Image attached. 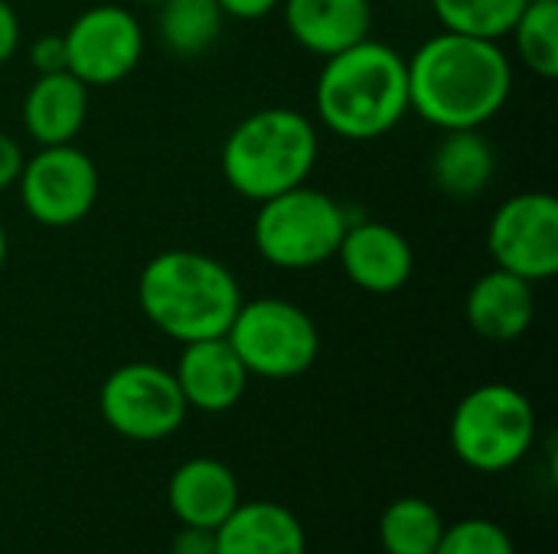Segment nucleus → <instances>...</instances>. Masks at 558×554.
<instances>
[{
  "mask_svg": "<svg viewBox=\"0 0 558 554\" xmlns=\"http://www.w3.org/2000/svg\"><path fill=\"white\" fill-rule=\"evenodd\" d=\"M409 111L438 131H468L494 121L513 91V62L494 39L438 33L409 59Z\"/></svg>",
  "mask_w": 558,
  "mask_h": 554,
  "instance_id": "obj_1",
  "label": "nucleus"
},
{
  "mask_svg": "<svg viewBox=\"0 0 558 554\" xmlns=\"http://www.w3.org/2000/svg\"><path fill=\"white\" fill-rule=\"evenodd\" d=\"M314 108L324 127L343 140H379L409 114L405 59L379 39L324 59L314 88Z\"/></svg>",
  "mask_w": 558,
  "mask_h": 554,
  "instance_id": "obj_2",
  "label": "nucleus"
},
{
  "mask_svg": "<svg viewBox=\"0 0 558 554\" xmlns=\"http://www.w3.org/2000/svg\"><path fill=\"white\" fill-rule=\"evenodd\" d=\"M137 304L163 336L196 343L226 336L235 310L242 307V287L219 258L170 248L141 268Z\"/></svg>",
  "mask_w": 558,
  "mask_h": 554,
  "instance_id": "obj_3",
  "label": "nucleus"
},
{
  "mask_svg": "<svg viewBox=\"0 0 558 554\" xmlns=\"http://www.w3.org/2000/svg\"><path fill=\"white\" fill-rule=\"evenodd\" d=\"M320 153V134L314 121L294 108H258L245 114L226 137L219 167L226 183L252 199L265 202L288 193L314 173Z\"/></svg>",
  "mask_w": 558,
  "mask_h": 554,
  "instance_id": "obj_4",
  "label": "nucleus"
},
{
  "mask_svg": "<svg viewBox=\"0 0 558 554\" xmlns=\"http://www.w3.org/2000/svg\"><path fill=\"white\" fill-rule=\"evenodd\" d=\"M350 216L333 196L301 183L258 202L252 238L271 268L311 271L337 255Z\"/></svg>",
  "mask_w": 558,
  "mask_h": 554,
  "instance_id": "obj_5",
  "label": "nucleus"
},
{
  "mask_svg": "<svg viewBox=\"0 0 558 554\" xmlns=\"http://www.w3.org/2000/svg\"><path fill=\"white\" fill-rule=\"evenodd\" d=\"M533 444L536 408L507 382H487L468 392L451 415V447L458 460L477 473H504L517 467Z\"/></svg>",
  "mask_w": 558,
  "mask_h": 554,
  "instance_id": "obj_6",
  "label": "nucleus"
},
{
  "mask_svg": "<svg viewBox=\"0 0 558 554\" xmlns=\"http://www.w3.org/2000/svg\"><path fill=\"white\" fill-rule=\"evenodd\" d=\"M229 346L248 376L284 382L304 376L320 356V330L311 313L281 297L242 300L229 330Z\"/></svg>",
  "mask_w": 558,
  "mask_h": 554,
  "instance_id": "obj_7",
  "label": "nucleus"
},
{
  "mask_svg": "<svg viewBox=\"0 0 558 554\" xmlns=\"http://www.w3.org/2000/svg\"><path fill=\"white\" fill-rule=\"evenodd\" d=\"M98 411L124 441L157 444L180 431L190 408L173 372L157 362H128L101 382Z\"/></svg>",
  "mask_w": 558,
  "mask_h": 554,
  "instance_id": "obj_8",
  "label": "nucleus"
},
{
  "mask_svg": "<svg viewBox=\"0 0 558 554\" xmlns=\"http://www.w3.org/2000/svg\"><path fill=\"white\" fill-rule=\"evenodd\" d=\"M20 202L26 216L46 229H69L92 216L98 202V167L75 144L39 147L23 160Z\"/></svg>",
  "mask_w": 558,
  "mask_h": 554,
  "instance_id": "obj_9",
  "label": "nucleus"
},
{
  "mask_svg": "<svg viewBox=\"0 0 558 554\" xmlns=\"http://www.w3.org/2000/svg\"><path fill=\"white\" fill-rule=\"evenodd\" d=\"M487 251L497 268L539 284L558 274V199L517 193L497 206L487 225Z\"/></svg>",
  "mask_w": 558,
  "mask_h": 554,
  "instance_id": "obj_10",
  "label": "nucleus"
},
{
  "mask_svg": "<svg viewBox=\"0 0 558 554\" xmlns=\"http://www.w3.org/2000/svg\"><path fill=\"white\" fill-rule=\"evenodd\" d=\"M65 39V69L88 88H108L124 82L144 56V29L128 7L98 3L82 10Z\"/></svg>",
  "mask_w": 558,
  "mask_h": 554,
  "instance_id": "obj_11",
  "label": "nucleus"
},
{
  "mask_svg": "<svg viewBox=\"0 0 558 554\" xmlns=\"http://www.w3.org/2000/svg\"><path fill=\"white\" fill-rule=\"evenodd\" d=\"M343 274L366 294H399L415 271V251L409 238L389 222H350L333 255Z\"/></svg>",
  "mask_w": 558,
  "mask_h": 554,
  "instance_id": "obj_12",
  "label": "nucleus"
},
{
  "mask_svg": "<svg viewBox=\"0 0 558 554\" xmlns=\"http://www.w3.org/2000/svg\"><path fill=\"white\" fill-rule=\"evenodd\" d=\"M173 379L180 385L186 408H196L203 415H222L242 402L252 376L245 372L229 340L213 336V340L183 343Z\"/></svg>",
  "mask_w": 558,
  "mask_h": 554,
  "instance_id": "obj_13",
  "label": "nucleus"
},
{
  "mask_svg": "<svg viewBox=\"0 0 558 554\" xmlns=\"http://www.w3.org/2000/svg\"><path fill=\"white\" fill-rule=\"evenodd\" d=\"M281 13L291 39L320 59L356 46L373 29L369 0H281Z\"/></svg>",
  "mask_w": 558,
  "mask_h": 554,
  "instance_id": "obj_14",
  "label": "nucleus"
},
{
  "mask_svg": "<svg viewBox=\"0 0 558 554\" xmlns=\"http://www.w3.org/2000/svg\"><path fill=\"white\" fill-rule=\"evenodd\" d=\"M464 317L481 340L513 343L533 327L536 317L533 284L504 268H494L471 284L464 300Z\"/></svg>",
  "mask_w": 558,
  "mask_h": 554,
  "instance_id": "obj_15",
  "label": "nucleus"
},
{
  "mask_svg": "<svg viewBox=\"0 0 558 554\" xmlns=\"http://www.w3.org/2000/svg\"><path fill=\"white\" fill-rule=\"evenodd\" d=\"M167 503L180 526L219 529L229 519V513L242 503L239 480L226 464L213 457H193L173 470L167 483Z\"/></svg>",
  "mask_w": 558,
  "mask_h": 554,
  "instance_id": "obj_16",
  "label": "nucleus"
},
{
  "mask_svg": "<svg viewBox=\"0 0 558 554\" xmlns=\"http://www.w3.org/2000/svg\"><path fill=\"white\" fill-rule=\"evenodd\" d=\"M216 554H307V535L281 503H239L216 529Z\"/></svg>",
  "mask_w": 558,
  "mask_h": 554,
  "instance_id": "obj_17",
  "label": "nucleus"
},
{
  "mask_svg": "<svg viewBox=\"0 0 558 554\" xmlns=\"http://www.w3.org/2000/svg\"><path fill=\"white\" fill-rule=\"evenodd\" d=\"M88 118V85L69 69L36 75L23 98V127L39 147L75 144Z\"/></svg>",
  "mask_w": 558,
  "mask_h": 554,
  "instance_id": "obj_18",
  "label": "nucleus"
},
{
  "mask_svg": "<svg viewBox=\"0 0 558 554\" xmlns=\"http://www.w3.org/2000/svg\"><path fill=\"white\" fill-rule=\"evenodd\" d=\"M428 173H432V183L445 196L474 199L490 186V180L497 173L494 144L481 134V127L445 131V137L432 150Z\"/></svg>",
  "mask_w": 558,
  "mask_h": 554,
  "instance_id": "obj_19",
  "label": "nucleus"
},
{
  "mask_svg": "<svg viewBox=\"0 0 558 554\" xmlns=\"http://www.w3.org/2000/svg\"><path fill=\"white\" fill-rule=\"evenodd\" d=\"M222 20L216 0H160L157 36L177 59H196L219 39Z\"/></svg>",
  "mask_w": 558,
  "mask_h": 554,
  "instance_id": "obj_20",
  "label": "nucleus"
},
{
  "mask_svg": "<svg viewBox=\"0 0 558 554\" xmlns=\"http://www.w3.org/2000/svg\"><path fill=\"white\" fill-rule=\"evenodd\" d=\"M441 532V513L418 496L396 500L379 519V542L386 554H435Z\"/></svg>",
  "mask_w": 558,
  "mask_h": 554,
  "instance_id": "obj_21",
  "label": "nucleus"
},
{
  "mask_svg": "<svg viewBox=\"0 0 558 554\" xmlns=\"http://www.w3.org/2000/svg\"><path fill=\"white\" fill-rule=\"evenodd\" d=\"M513 46L520 62L536 72L539 78H556L558 75V0L543 3H526L523 13L517 16L513 29Z\"/></svg>",
  "mask_w": 558,
  "mask_h": 554,
  "instance_id": "obj_22",
  "label": "nucleus"
},
{
  "mask_svg": "<svg viewBox=\"0 0 558 554\" xmlns=\"http://www.w3.org/2000/svg\"><path fill=\"white\" fill-rule=\"evenodd\" d=\"M523 7L526 0H432V10L445 29L494 42L510 36Z\"/></svg>",
  "mask_w": 558,
  "mask_h": 554,
  "instance_id": "obj_23",
  "label": "nucleus"
},
{
  "mask_svg": "<svg viewBox=\"0 0 558 554\" xmlns=\"http://www.w3.org/2000/svg\"><path fill=\"white\" fill-rule=\"evenodd\" d=\"M435 554H517L504 526L490 519H461L441 532Z\"/></svg>",
  "mask_w": 558,
  "mask_h": 554,
  "instance_id": "obj_24",
  "label": "nucleus"
},
{
  "mask_svg": "<svg viewBox=\"0 0 558 554\" xmlns=\"http://www.w3.org/2000/svg\"><path fill=\"white\" fill-rule=\"evenodd\" d=\"M29 65L36 69V75L65 72V39H62V33L36 36V42L29 46Z\"/></svg>",
  "mask_w": 558,
  "mask_h": 554,
  "instance_id": "obj_25",
  "label": "nucleus"
},
{
  "mask_svg": "<svg viewBox=\"0 0 558 554\" xmlns=\"http://www.w3.org/2000/svg\"><path fill=\"white\" fill-rule=\"evenodd\" d=\"M170 554H216V529L180 526V532L173 535Z\"/></svg>",
  "mask_w": 558,
  "mask_h": 554,
  "instance_id": "obj_26",
  "label": "nucleus"
},
{
  "mask_svg": "<svg viewBox=\"0 0 558 554\" xmlns=\"http://www.w3.org/2000/svg\"><path fill=\"white\" fill-rule=\"evenodd\" d=\"M23 150H20V144L10 137V134H3L0 131V193L3 189H10L16 180H20V170H23Z\"/></svg>",
  "mask_w": 558,
  "mask_h": 554,
  "instance_id": "obj_27",
  "label": "nucleus"
},
{
  "mask_svg": "<svg viewBox=\"0 0 558 554\" xmlns=\"http://www.w3.org/2000/svg\"><path fill=\"white\" fill-rule=\"evenodd\" d=\"M20 49V16L10 0H0V65H7Z\"/></svg>",
  "mask_w": 558,
  "mask_h": 554,
  "instance_id": "obj_28",
  "label": "nucleus"
},
{
  "mask_svg": "<svg viewBox=\"0 0 558 554\" xmlns=\"http://www.w3.org/2000/svg\"><path fill=\"white\" fill-rule=\"evenodd\" d=\"M219 10L226 16H235V20H262L268 16L281 0H216Z\"/></svg>",
  "mask_w": 558,
  "mask_h": 554,
  "instance_id": "obj_29",
  "label": "nucleus"
},
{
  "mask_svg": "<svg viewBox=\"0 0 558 554\" xmlns=\"http://www.w3.org/2000/svg\"><path fill=\"white\" fill-rule=\"evenodd\" d=\"M7 255H10V238H7V229L0 225V271L7 264Z\"/></svg>",
  "mask_w": 558,
  "mask_h": 554,
  "instance_id": "obj_30",
  "label": "nucleus"
},
{
  "mask_svg": "<svg viewBox=\"0 0 558 554\" xmlns=\"http://www.w3.org/2000/svg\"><path fill=\"white\" fill-rule=\"evenodd\" d=\"M134 3H160V0H134Z\"/></svg>",
  "mask_w": 558,
  "mask_h": 554,
  "instance_id": "obj_31",
  "label": "nucleus"
},
{
  "mask_svg": "<svg viewBox=\"0 0 558 554\" xmlns=\"http://www.w3.org/2000/svg\"><path fill=\"white\" fill-rule=\"evenodd\" d=\"M526 3H543V0H526Z\"/></svg>",
  "mask_w": 558,
  "mask_h": 554,
  "instance_id": "obj_32",
  "label": "nucleus"
}]
</instances>
